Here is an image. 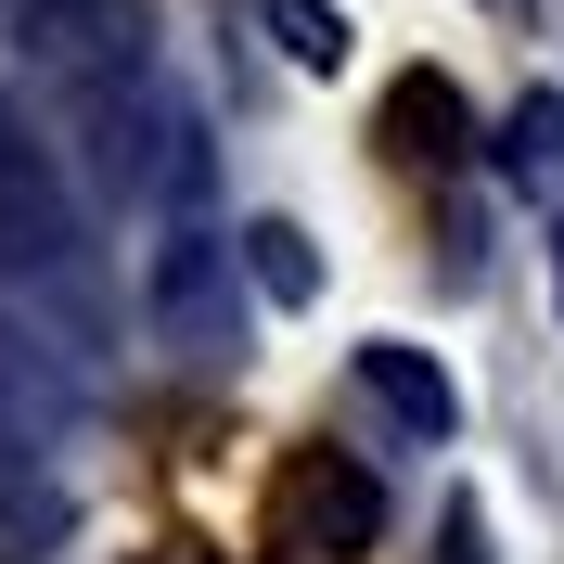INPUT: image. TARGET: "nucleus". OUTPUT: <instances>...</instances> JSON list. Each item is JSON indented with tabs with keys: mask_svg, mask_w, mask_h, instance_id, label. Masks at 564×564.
I'll list each match as a JSON object with an SVG mask.
<instances>
[{
	"mask_svg": "<svg viewBox=\"0 0 564 564\" xmlns=\"http://www.w3.org/2000/svg\"><path fill=\"white\" fill-rule=\"evenodd\" d=\"M270 539L308 552V564H359L386 539V475L359 449H295L282 462V500H270Z\"/></svg>",
	"mask_w": 564,
	"mask_h": 564,
	"instance_id": "1",
	"label": "nucleus"
},
{
	"mask_svg": "<svg viewBox=\"0 0 564 564\" xmlns=\"http://www.w3.org/2000/svg\"><path fill=\"white\" fill-rule=\"evenodd\" d=\"M65 270H77V193L52 141H26V116L0 104V282H65Z\"/></svg>",
	"mask_w": 564,
	"mask_h": 564,
	"instance_id": "2",
	"label": "nucleus"
},
{
	"mask_svg": "<svg viewBox=\"0 0 564 564\" xmlns=\"http://www.w3.org/2000/svg\"><path fill=\"white\" fill-rule=\"evenodd\" d=\"M0 26L26 39V65L65 90V77H104V65H154V13L141 0H0Z\"/></svg>",
	"mask_w": 564,
	"mask_h": 564,
	"instance_id": "3",
	"label": "nucleus"
},
{
	"mask_svg": "<svg viewBox=\"0 0 564 564\" xmlns=\"http://www.w3.org/2000/svg\"><path fill=\"white\" fill-rule=\"evenodd\" d=\"M347 372H359V398L398 423V436H423V449H449V423H462V386L436 372L423 347H398V334H359L347 347Z\"/></svg>",
	"mask_w": 564,
	"mask_h": 564,
	"instance_id": "4",
	"label": "nucleus"
},
{
	"mask_svg": "<svg viewBox=\"0 0 564 564\" xmlns=\"http://www.w3.org/2000/svg\"><path fill=\"white\" fill-rule=\"evenodd\" d=\"M231 270H245V245H218V231H180V245H154V270H141V308H154V334H218V321H231Z\"/></svg>",
	"mask_w": 564,
	"mask_h": 564,
	"instance_id": "5",
	"label": "nucleus"
},
{
	"mask_svg": "<svg viewBox=\"0 0 564 564\" xmlns=\"http://www.w3.org/2000/svg\"><path fill=\"white\" fill-rule=\"evenodd\" d=\"M372 141H386V167H462V154H475V104H462L436 65H411L386 90V116H372Z\"/></svg>",
	"mask_w": 564,
	"mask_h": 564,
	"instance_id": "6",
	"label": "nucleus"
},
{
	"mask_svg": "<svg viewBox=\"0 0 564 564\" xmlns=\"http://www.w3.org/2000/svg\"><path fill=\"white\" fill-rule=\"evenodd\" d=\"M231 245H245V282L270 295V308H308V295H321V245L295 231V218H245Z\"/></svg>",
	"mask_w": 564,
	"mask_h": 564,
	"instance_id": "7",
	"label": "nucleus"
},
{
	"mask_svg": "<svg viewBox=\"0 0 564 564\" xmlns=\"http://www.w3.org/2000/svg\"><path fill=\"white\" fill-rule=\"evenodd\" d=\"M488 167L500 180H564V90H527V104L488 129Z\"/></svg>",
	"mask_w": 564,
	"mask_h": 564,
	"instance_id": "8",
	"label": "nucleus"
},
{
	"mask_svg": "<svg viewBox=\"0 0 564 564\" xmlns=\"http://www.w3.org/2000/svg\"><path fill=\"white\" fill-rule=\"evenodd\" d=\"M257 26L282 39V65H308V77H334V65L359 52V26L334 13V0H257Z\"/></svg>",
	"mask_w": 564,
	"mask_h": 564,
	"instance_id": "9",
	"label": "nucleus"
},
{
	"mask_svg": "<svg viewBox=\"0 0 564 564\" xmlns=\"http://www.w3.org/2000/svg\"><path fill=\"white\" fill-rule=\"evenodd\" d=\"M65 539V500H0V564H52Z\"/></svg>",
	"mask_w": 564,
	"mask_h": 564,
	"instance_id": "10",
	"label": "nucleus"
},
{
	"mask_svg": "<svg viewBox=\"0 0 564 564\" xmlns=\"http://www.w3.org/2000/svg\"><path fill=\"white\" fill-rule=\"evenodd\" d=\"M449 564H488V513L475 500H449Z\"/></svg>",
	"mask_w": 564,
	"mask_h": 564,
	"instance_id": "11",
	"label": "nucleus"
}]
</instances>
